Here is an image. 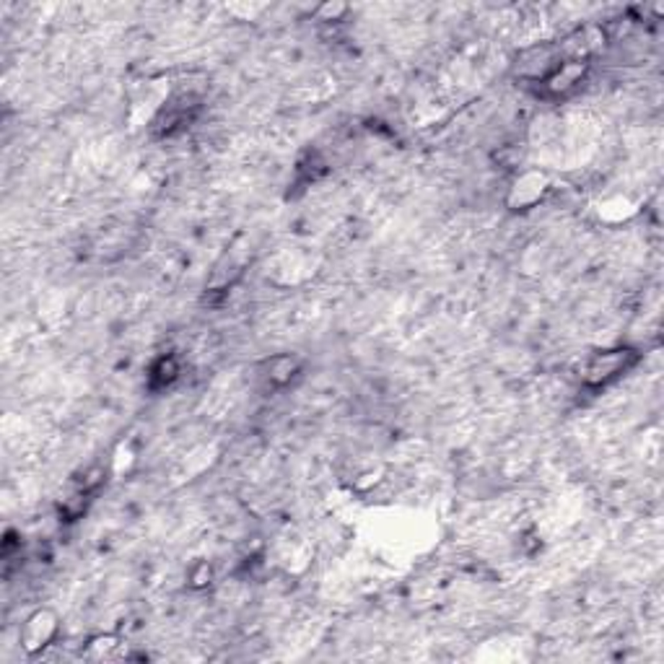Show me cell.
<instances>
[{
  "label": "cell",
  "mask_w": 664,
  "mask_h": 664,
  "mask_svg": "<svg viewBox=\"0 0 664 664\" xmlns=\"http://www.w3.org/2000/svg\"><path fill=\"white\" fill-rule=\"evenodd\" d=\"M638 361V353L630 348H608V351H597L587 358L584 369H581V379L589 387H605L615 382L620 374H626L630 366Z\"/></svg>",
  "instance_id": "obj_1"
},
{
  "label": "cell",
  "mask_w": 664,
  "mask_h": 664,
  "mask_svg": "<svg viewBox=\"0 0 664 664\" xmlns=\"http://www.w3.org/2000/svg\"><path fill=\"white\" fill-rule=\"evenodd\" d=\"M189 579L195 581V587H205V584H210V566L208 563H198V568L192 571V577Z\"/></svg>",
  "instance_id": "obj_8"
},
{
  "label": "cell",
  "mask_w": 664,
  "mask_h": 664,
  "mask_svg": "<svg viewBox=\"0 0 664 664\" xmlns=\"http://www.w3.org/2000/svg\"><path fill=\"white\" fill-rule=\"evenodd\" d=\"M299 372H301V363L296 356H275L265 363V379L271 387H286Z\"/></svg>",
  "instance_id": "obj_5"
},
{
  "label": "cell",
  "mask_w": 664,
  "mask_h": 664,
  "mask_svg": "<svg viewBox=\"0 0 664 664\" xmlns=\"http://www.w3.org/2000/svg\"><path fill=\"white\" fill-rule=\"evenodd\" d=\"M57 633H60L57 615L52 613V610H35V613L24 620L21 633H18V641H21V647L26 649L29 654H39V651H45L57 638Z\"/></svg>",
  "instance_id": "obj_2"
},
{
  "label": "cell",
  "mask_w": 664,
  "mask_h": 664,
  "mask_svg": "<svg viewBox=\"0 0 664 664\" xmlns=\"http://www.w3.org/2000/svg\"><path fill=\"white\" fill-rule=\"evenodd\" d=\"M587 68H589L587 60H566L563 57L561 63L550 70L540 84H543V88H546L550 97H566V94H571L584 81Z\"/></svg>",
  "instance_id": "obj_4"
},
{
  "label": "cell",
  "mask_w": 664,
  "mask_h": 664,
  "mask_svg": "<svg viewBox=\"0 0 664 664\" xmlns=\"http://www.w3.org/2000/svg\"><path fill=\"white\" fill-rule=\"evenodd\" d=\"M345 11H348V8H345V5H341V3H338V5L327 3V5H322V8L317 11V16L322 18V21H341V16L345 14Z\"/></svg>",
  "instance_id": "obj_7"
},
{
  "label": "cell",
  "mask_w": 664,
  "mask_h": 664,
  "mask_svg": "<svg viewBox=\"0 0 664 664\" xmlns=\"http://www.w3.org/2000/svg\"><path fill=\"white\" fill-rule=\"evenodd\" d=\"M177 376H179V363H177V358L164 356L158 358L154 363V369H151V384H154V387H167V384H171Z\"/></svg>",
  "instance_id": "obj_6"
},
{
  "label": "cell",
  "mask_w": 664,
  "mask_h": 664,
  "mask_svg": "<svg viewBox=\"0 0 664 664\" xmlns=\"http://www.w3.org/2000/svg\"><path fill=\"white\" fill-rule=\"evenodd\" d=\"M547 188V177L543 171H525L519 174L514 182H511L509 195H506V205L511 210H527L532 205H537L543 198H546Z\"/></svg>",
  "instance_id": "obj_3"
}]
</instances>
